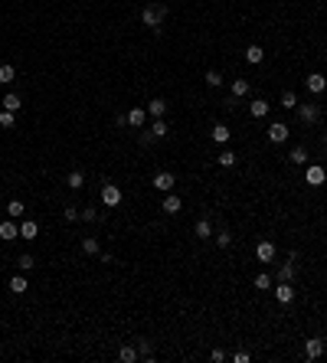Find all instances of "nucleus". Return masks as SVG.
Instances as JSON below:
<instances>
[{
	"instance_id": "2eb2a0df",
	"label": "nucleus",
	"mask_w": 327,
	"mask_h": 363,
	"mask_svg": "<svg viewBox=\"0 0 327 363\" xmlns=\"http://www.w3.org/2000/svg\"><path fill=\"white\" fill-rule=\"evenodd\" d=\"M193 236H196V239H210V236H213V226H210V219H196V226H193Z\"/></svg>"
},
{
	"instance_id": "7ed1b4c3",
	"label": "nucleus",
	"mask_w": 327,
	"mask_h": 363,
	"mask_svg": "<svg viewBox=\"0 0 327 363\" xmlns=\"http://www.w3.org/2000/svg\"><path fill=\"white\" fill-rule=\"evenodd\" d=\"M268 141L272 144L288 141V125H285V121H272V125H268Z\"/></svg>"
},
{
	"instance_id": "c85d7f7f",
	"label": "nucleus",
	"mask_w": 327,
	"mask_h": 363,
	"mask_svg": "<svg viewBox=\"0 0 327 363\" xmlns=\"http://www.w3.org/2000/svg\"><path fill=\"white\" fill-rule=\"evenodd\" d=\"M7 213H10V216H13V219H20V216H23V213H26V206H23V203H20V200H10V203H7Z\"/></svg>"
},
{
	"instance_id": "c9c22d12",
	"label": "nucleus",
	"mask_w": 327,
	"mask_h": 363,
	"mask_svg": "<svg viewBox=\"0 0 327 363\" xmlns=\"http://www.w3.org/2000/svg\"><path fill=\"white\" fill-rule=\"evenodd\" d=\"M236 164V154L233 150H223V154H219V167H233Z\"/></svg>"
},
{
	"instance_id": "c756f323",
	"label": "nucleus",
	"mask_w": 327,
	"mask_h": 363,
	"mask_svg": "<svg viewBox=\"0 0 327 363\" xmlns=\"http://www.w3.org/2000/svg\"><path fill=\"white\" fill-rule=\"evenodd\" d=\"M167 131H170V128H167V121H164V118H157L154 125H151V135H154V138H167Z\"/></svg>"
},
{
	"instance_id": "f8f14e48",
	"label": "nucleus",
	"mask_w": 327,
	"mask_h": 363,
	"mask_svg": "<svg viewBox=\"0 0 327 363\" xmlns=\"http://www.w3.org/2000/svg\"><path fill=\"white\" fill-rule=\"evenodd\" d=\"M180 206H183V203H180V197L167 193V197H164V206H161V210H164L167 216H173V213H180Z\"/></svg>"
},
{
	"instance_id": "412c9836",
	"label": "nucleus",
	"mask_w": 327,
	"mask_h": 363,
	"mask_svg": "<svg viewBox=\"0 0 327 363\" xmlns=\"http://www.w3.org/2000/svg\"><path fill=\"white\" fill-rule=\"evenodd\" d=\"M249 111L255 115V118H265V115H268V102H265V98H255V102L249 105Z\"/></svg>"
},
{
	"instance_id": "4be33fe9",
	"label": "nucleus",
	"mask_w": 327,
	"mask_h": 363,
	"mask_svg": "<svg viewBox=\"0 0 327 363\" xmlns=\"http://www.w3.org/2000/svg\"><path fill=\"white\" fill-rule=\"evenodd\" d=\"M13 79H16V69L10 63H3V66H0V82H3V85H10Z\"/></svg>"
},
{
	"instance_id": "a211bd4d",
	"label": "nucleus",
	"mask_w": 327,
	"mask_h": 363,
	"mask_svg": "<svg viewBox=\"0 0 327 363\" xmlns=\"http://www.w3.org/2000/svg\"><path fill=\"white\" fill-rule=\"evenodd\" d=\"M16 236H20V229H16L10 219H3V222H0V239H7V242H10V239H16Z\"/></svg>"
},
{
	"instance_id": "1a4fd4ad",
	"label": "nucleus",
	"mask_w": 327,
	"mask_h": 363,
	"mask_svg": "<svg viewBox=\"0 0 327 363\" xmlns=\"http://www.w3.org/2000/svg\"><path fill=\"white\" fill-rule=\"evenodd\" d=\"M298 115H301L304 125H314L318 115H321V105H298Z\"/></svg>"
},
{
	"instance_id": "58836bf2",
	"label": "nucleus",
	"mask_w": 327,
	"mask_h": 363,
	"mask_svg": "<svg viewBox=\"0 0 327 363\" xmlns=\"http://www.w3.org/2000/svg\"><path fill=\"white\" fill-rule=\"evenodd\" d=\"M255 288L268 291V288H272V278H268V275H255Z\"/></svg>"
},
{
	"instance_id": "20e7f679",
	"label": "nucleus",
	"mask_w": 327,
	"mask_h": 363,
	"mask_svg": "<svg viewBox=\"0 0 327 363\" xmlns=\"http://www.w3.org/2000/svg\"><path fill=\"white\" fill-rule=\"evenodd\" d=\"M173 183H177V177H173L170 170H161V174L154 177V190H161V193H170Z\"/></svg>"
},
{
	"instance_id": "4c0bfd02",
	"label": "nucleus",
	"mask_w": 327,
	"mask_h": 363,
	"mask_svg": "<svg viewBox=\"0 0 327 363\" xmlns=\"http://www.w3.org/2000/svg\"><path fill=\"white\" fill-rule=\"evenodd\" d=\"M79 216H82L85 222H95V219H98V213H95L92 206H85V210H79Z\"/></svg>"
},
{
	"instance_id": "ddd939ff",
	"label": "nucleus",
	"mask_w": 327,
	"mask_h": 363,
	"mask_svg": "<svg viewBox=\"0 0 327 363\" xmlns=\"http://www.w3.org/2000/svg\"><path fill=\"white\" fill-rule=\"evenodd\" d=\"M144 121H148V111H144V108L128 111V125H131V128H138V131H141V125H144Z\"/></svg>"
},
{
	"instance_id": "a878e982",
	"label": "nucleus",
	"mask_w": 327,
	"mask_h": 363,
	"mask_svg": "<svg viewBox=\"0 0 327 363\" xmlns=\"http://www.w3.org/2000/svg\"><path fill=\"white\" fill-rule=\"evenodd\" d=\"M245 95H249V82H245V79H236L233 82V98H245Z\"/></svg>"
},
{
	"instance_id": "f3484780",
	"label": "nucleus",
	"mask_w": 327,
	"mask_h": 363,
	"mask_svg": "<svg viewBox=\"0 0 327 363\" xmlns=\"http://www.w3.org/2000/svg\"><path fill=\"white\" fill-rule=\"evenodd\" d=\"M164 111H167V102H164V98L148 102V115H151V118H164Z\"/></svg>"
},
{
	"instance_id": "f704fd0d",
	"label": "nucleus",
	"mask_w": 327,
	"mask_h": 363,
	"mask_svg": "<svg viewBox=\"0 0 327 363\" xmlns=\"http://www.w3.org/2000/svg\"><path fill=\"white\" fill-rule=\"evenodd\" d=\"M0 125H3V128H13V125H16V118H13V111H7V108L0 111Z\"/></svg>"
},
{
	"instance_id": "393cba45",
	"label": "nucleus",
	"mask_w": 327,
	"mask_h": 363,
	"mask_svg": "<svg viewBox=\"0 0 327 363\" xmlns=\"http://www.w3.org/2000/svg\"><path fill=\"white\" fill-rule=\"evenodd\" d=\"M20 105H23V102H20V95H16V92H7V95H3V108H7V111H16Z\"/></svg>"
},
{
	"instance_id": "dca6fc26",
	"label": "nucleus",
	"mask_w": 327,
	"mask_h": 363,
	"mask_svg": "<svg viewBox=\"0 0 327 363\" xmlns=\"http://www.w3.org/2000/svg\"><path fill=\"white\" fill-rule=\"evenodd\" d=\"M82 252H85V255H101L98 239H95V236H85V239H82Z\"/></svg>"
},
{
	"instance_id": "5701e85b",
	"label": "nucleus",
	"mask_w": 327,
	"mask_h": 363,
	"mask_svg": "<svg viewBox=\"0 0 327 363\" xmlns=\"http://www.w3.org/2000/svg\"><path fill=\"white\" fill-rule=\"evenodd\" d=\"M210 135H213V141H216V144H226V141H229V128H226V125H216Z\"/></svg>"
},
{
	"instance_id": "39448f33",
	"label": "nucleus",
	"mask_w": 327,
	"mask_h": 363,
	"mask_svg": "<svg viewBox=\"0 0 327 363\" xmlns=\"http://www.w3.org/2000/svg\"><path fill=\"white\" fill-rule=\"evenodd\" d=\"M275 298H278L281 304H291V301H295V285H291V282H278V288H275Z\"/></svg>"
},
{
	"instance_id": "f257e3e1",
	"label": "nucleus",
	"mask_w": 327,
	"mask_h": 363,
	"mask_svg": "<svg viewBox=\"0 0 327 363\" xmlns=\"http://www.w3.org/2000/svg\"><path fill=\"white\" fill-rule=\"evenodd\" d=\"M164 16H167V7H164V3H148V7H144V13H141V23L151 26V30H161Z\"/></svg>"
},
{
	"instance_id": "b1692460",
	"label": "nucleus",
	"mask_w": 327,
	"mask_h": 363,
	"mask_svg": "<svg viewBox=\"0 0 327 363\" xmlns=\"http://www.w3.org/2000/svg\"><path fill=\"white\" fill-rule=\"evenodd\" d=\"M138 357H141V360H151V357H154V347H151V340H144V337L138 340Z\"/></svg>"
},
{
	"instance_id": "423d86ee",
	"label": "nucleus",
	"mask_w": 327,
	"mask_h": 363,
	"mask_svg": "<svg viewBox=\"0 0 327 363\" xmlns=\"http://www.w3.org/2000/svg\"><path fill=\"white\" fill-rule=\"evenodd\" d=\"M304 180L311 183V187H321V183L327 180V174H324V167H318V164H311L308 170H304Z\"/></svg>"
},
{
	"instance_id": "bb28decb",
	"label": "nucleus",
	"mask_w": 327,
	"mask_h": 363,
	"mask_svg": "<svg viewBox=\"0 0 327 363\" xmlns=\"http://www.w3.org/2000/svg\"><path fill=\"white\" fill-rule=\"evenodd\" d=\"M118 360H121V363H134V360H138V347H121V350H118Z\"/></svg>"
},
{
	"instance_id": "7c9ffc66",
	"label": "nucleus",
	"mask_w": 327,
	"mask_h": 363,
	"mask_svg": "<svg viewBox=\"0 0 327 363\" xmlns=\"http://www.w3.org/2000/svg\"><path fill=\"white\" fill-rule=\"evenodd\" d=\"M66 183H69L72 190H79V187H82V183H85V177H82V170H72V174L66 177Z\"/></svg>"
},
{
	"instance_id": "cd10ccee",
	"label": "nucleus",
	"mask_w": 327,
	"mask_h": 363,
	"mask_svg": "<svg viewBox=\"0 0 327 363\" xmlns=\"http://www.w3.org/2000/svg\"><path fill=\"white\" fill-rule=\"evenodd\" d=\"M216 245L219 249H229V245H233V232H229V229H219L216 232Z\"/></svg>"
},
{
	"instance_id": "79ce46f5",
	"label": "nucleus",
	"mask_w": 327,
	"mask_h": 363,
	"mask_svg": "<svg viewBox=\"0 0 327 363\" xmlns=\"http://www.w3.org/2000/svg\"><path fill=\"white\" fill-rule=\"evenodd\" d=\"M324 141H327V131H324Z\"/></svg>"
},
{
	"instance_id": "473e14b6",
	"label": "nucleus",
	"mask_w": 327,
	"mask_h": 363,
	"mask_svg": "<svg viewBox=\"0 0 327 363\" xmlns=\"http://www.w3.org/2000/svg\"><path fill=\"white\" fill-rule=\"evenodd\" d=\"M206 85H210V88H219V85H223V75H219L216 69H210V72H206Z\"/></svg>"
},
{
	"instance_id": "9b49d317",
	"label": "nucleus",
	"mask_w": 327,
	"mask_h": 363,
	"mask_svg": "<svg viewBox=\"0 0 327 363\" xmlns=\"http://www.w3.org/2000/svg\"><path fill=\"white\" fill-rule=\"evenodd\" d=\"M255 255H258V262H272V259H275V245L265 239V242L255 245Z\"/></svg>"
},
{
	"instance_id": "4468645a",
	"label": "nucleus",
	"mask_w": 327,
	"mask_h": 363,
	"mask_svg": "<svg viewBox=\"0 0 327 363\" xmlns=\"http://www.w3.org/2000/svg\"><path fill=\"white\" fill-rule=\"evenodd\" d=\"M7 288H10L13 294H23L26 288H30V285H26V272H23V275H13V278H10V285H7Z\"/></svg>"
},
{
	"instance_id": "6e6552de",
	"label": "nucleus",
	"mask_w": 327,
	"mask_h": 363,
	"mask_svg": "<svg viewBox=\"0 0 327 363\" xmlns=\"http://www.w3.org/2000/svg\"><path fill=\"white\" fill-rule=\"evenodd\" d=\"M304 85H308V92L311 95H321L327 88V79L324 75H321V72H311V75H308V82H304Z\"/></svg>"
},
{
	"instance_id": "9d476101",
	"label": "nucleus",
	"mask_w": 327,
	"mask_h": 363,
	"mask_svg": "<svg viewBox=\"0 0 327 363\" xmlns=\"http://www.w3.org/2000/svg\"><path fill=\"white\" fill-rule=\"evenodd\" d=\"M321 354H324V340L321 337H311L308 344H304V357H308V360H318Z\"/></svg>"
},
{
	"instance_id": "aec40b11",
	"label": "nucleus",
	"mask_w": 327,
	"mask_h": 363,
	"mask_svg": "<svg viewBox=\"0 0 327 363\" xmlns=\"http://www.w3.org/2000/svg\"><path fill=\"white\" fill-rule=\"evenodd\" d=\"M20 236H23V239H30V242H33V239L39 236V226H36V222H33V219H26L23 226H20Z\"/></svg>"
},
{
	"instance_id": "e433bc0d",
	"label": "nucleus",
	"mask_w": 327,
	"mask_h": 363,
	"mask_svg": "<svg viewBox=\"0 0 327 363\" xmlns=\"http://www.w3.org/2000/svg\"><path fill=\"white\" fill-rule=\"evenodd\" d=\"M16 265H20V272H30L33 269V255H20V259H16Z\"/></svg>"
},
{
	"instance_id": "a19ab883",
	"label": "nucleus",
	"mask_w": 327,
	"mask_h": 363,
	"mask_svg": "<svg viewBox=\"0 0 327 363\" xmlns=\"http://www.w3.org/2000/svg\"><path fill=\"white\" fill-rule=\"evenodd\" d=\"M66 219H79V206H66Z\"/></svg>"
},
{
	"instance_id": "72a5a7b5",
	"label": "nucleus",
	"mask_w": 327,
	"mask_h": 363,
	"mask_svg": "<svg viewBox=\"0 0 327 363\" xmlns=\"http://www.w3.org/2000/svg\"><path fill=\"white\" fill-rule=\"evenodd\" d=\"M281 105H285V108H298L301 102H298V95H295V92H285V95H281Z\"/></svg>"
},
{
	"instance_id": "2f4dec72",
	"label": "nucleus",
	"mask_w": 327,
	"mask_h": 363,
	"mask_svg": "<svg viewBox=\"0 0 327 363\" xmlns=\"http://www.w3.org/2000/svg\"><path fill=\"white\" fill-rule=\"evenodd\" d=\"M291 164H298V167L308 164V150H304V147H295V150H291Z\"/></svg>"
},
{
	"instance_id": "ea45409f",
	"label": "nucleus",
	"mask_w": 327,
	"mask_h": 363,
	"mask_svg": "<svg viewBox=\"0 0 327 363\" xmlns=\"http://www.w3.org/2000/svg\"><path fill=\"white\" fill-rule=\"evenodd\" d=\"M233 360H236V363H249V360H252V357H249V354H245V350H236V354H233Z\"/></svg>"
},
{
	"instance_id": "0eeeda50",
	"label": "nucleus",
	"mask_w": 327,
	"mask_h": 363,
	"mask_svg": "<svg viewBox=\"0 0 327 363\" xmlns=\"http://www.w3.org/2000/svg\"><path fill=\"white\" fill-rule=\"evenodd\" d=\"M295 272H298V255L291 252V259L278 269V282H291V278H295Z\"/></svg>"
},
{
	"instance_id": "f03ea898",
	"label": "nucleus",
	"mask_w": 327,
	"mask_h": 363,
	"mask_svg": "<svg viewBox=\"0 0 327 363\" xmlns=\"http://www.w3.org/2000/svg\"><path fill=\"white\" fill-rule=\"evenodd\" d=\"M101 203H105V206H111V210H115V206L121 203V190H118L115 183H105V187H101Z\"/></svg>"
},
{
	"instance_id": "6ab92c4d",
	"label": "nucleus",
	"mask_w": 327,
	"mask_h": 363,
	"mask_svg": "<svg viewBox=\"0 0 327 363\" xmlns=\"http://www.w3.org/2000/svg\"><path fill=\"white\" fill-rule=\"evenodd\" d=\"M262 59H265V49L262 46H245V63L255 66V63H262Z\"/></svg>"
}]
</instances>
